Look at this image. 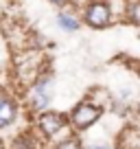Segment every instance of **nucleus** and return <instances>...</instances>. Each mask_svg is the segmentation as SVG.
Returning <instances> with one entry per match:
<instances>
[{"mask_svg":"<svg viewBox=\"0 0 140 149\" xmlns=\"http://www.w3.org/2000/svg\"><path fill=\"white\" fill-rule=\"evenodd\" d=\"M53 86H55V77L51 72L40 74L37 79L33 81L31 92H28V107L33 112H44L46 107H51L53 97H55Z\"/></svg>","mask_w":140,"mask_h":149,"instance_id":"nucleus-3","label":"nucleus"},{"mask_svg":"<svg viewBox=\"0 0 140 149\" xmlns=\"http://www.w3.org/2000/svg\"><path fill=\"white\" fill-rule=\"evenodd\" d=\"M48 2H51V5H55V7H61V9H64V7H68L72 0H48Z\"/></svg>","mask_w":140,"mask_h":149,"instance_id":"nucleus-11","label":"nucleus"},{"mask_svg":"<svg viewBox=\"0 0 140 149\" xmlns=\"http://www.w3.org/2000/svg\"><path fill=\"white\" fill-rule=\"evenodd\" d=\"M55 24H57V29H61L64 33H77L81 29V24H83V20H81L79 15H75L72 11L61 9L59 13H57V18H55Z\"/></svg>","mask_w":140,"mask_h":149,"instance_id":"nucleus-6","label":"nucleus"},{"mask_svg":"<svg viewBox=\"0 0 140 149\" xmlns=\"http://www.w3.org/2000/svg\"><path fill=\"white\" fill-rule=\"evenodd\" d=\"M85 149H114L110 143H92V145H88Z\"/></svg>","mask_w":140,"mask_h":149,"instance_id":"nucleus-10","label":"nucleus"},{"mask_svg":"<svg viewBox=\"0 0 140 149\" xmlns=\"http://www.w3.org/2000/svg\"><path fill=\"white\" fill-rule=\"evenodd\" d=\"M103 112H105V107H103V105H98V103L85 99V101L77 103V105L72 107V112L68 114V116H70V127H72L75 132L90 130V127L103 116Z\"/></svg>","mask_w":140,"mask_h":149,"instance_id":"nucleus-2","label":"nucleus"},{"mask_svg":"<svg viewBox=\"0 0 140 149\" xmlns=\"http://www.w3.org/2000/svg\"><path fill=\"white\" fill-rule=\"evenodd\" d=\"M53 149H85V147L81 145V140L77 138V136H66V138H61Z\"/></svg>","mask_w":140,"mask_h":149,"instance_id":"nucleus-9","label":"nucleus"},{"mask_svg":"<svg viewBox=\"0 0 140 149\" xmlns=\"http://www.w3.org/2000/svg\"><path fill=\"white\" fill-rule=\"evenodd\" d=\"M13 2H20V0H13Z\"/></svg>","mask_w":140,"mask_h":149,"instance_id":"nucleus-12","label":"nucleus"},{"mask_svg":"<svg viewBox=\"0 0 140 149\" xmlns=\"http://www.w3.org/2000/svg\"><path fill=\"white\" fill-rule=\"evenodd\" d=\"M81 20H83V24H88L90 29H96V31L107 29L114 22V11L110 0H90L81 9Z\"/></svg>","mask_w":140,"mask_h":149,"instance_id":"nucleus-1","label":"nucleus"},{"mask_svg":"<svg viewBox=\"0 0 140 149\" xmlns=\"http://www.w3.org/2000/svg\"><path fill=\"white\" fill-rule=\"evenodd\" d=\"M68 125H70V116L68 114H61V112H57V110H44V112H40L37 118H35V127H37L46 138H55V136L61 134Z\"/></svg>","mask_w":140,"mask_h":149,"instance_id":"nucleus-4","label":"nucleus"},{"mask_svg":"<svg viewBox=\"0 0 140 149\" xmlns=\"http://www.w3.org/2000/svg\"><path fill=\"white\" fill-rule=\"evenodd\" d=\"M37 145H40V140L33 132H22V134L15 136L11 149H37Z\"/></svg>","mask_w":140,"mask_h":149,"instance_id":"nucleus-7","label":"nucleus"},{"mask_svg":"<svg viewBox=\"0 0 140 149\" xmlns=\"http://www.w3.org/2000/svg\"><path fill=\"white\" fill-rule=\"evenodd\" d=\"M125 20L134 26H140V0H129L125 7Z\"/></svg>","mask_w":140,"mask_h":149,"instance_id":"nucleus-8","label":"nucleus"},{"mask_svg":"<svg viewBox=\"0 0 140 149\" xmlns=\"http://www.w3.org/2000/svg\"><path fill=\"white\" fill-rule=\"evenodd\" d=\"M20 105L11 97H0V130H7L18 121Z\"/></svg>","mask_w":140,"mask_h":149,"instance_id":"nucleus-5","label":"nucleus"}]
</instances>
